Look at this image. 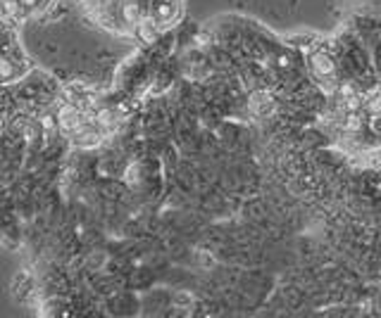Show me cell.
<instances>
[{
  "instance_id": "obj_1",
  "label": "cell",
  "mask_w": 381,
  "mask_h": 318,
  "mask_svg": "<svg viewBox=\"0 0 381 318\" xmlns=\"http://www.w3.org/2000/svg\"><path fill=\"white\" fill-rule=\"evenodd\" d=\"M310 64H312L314 74H319V76H331L334 71H336V62L324 53H317L310 57Z\"/></svg>"
},
{
  "instance_id": "obj_2",
  "label": "cell",
  "mask_w": 381,
  "mask_h": 318,
  "mask_svg": "<svg viewBox=\"0 0 381 318\" xmlns=\"http://www.w3.org/2000/svg\"><path fill=\"white\" fill-rule=\"evenodd\" d=\"M250 107H253V112H258V114H267V112H272L274 109L272 95L267 93V91H258V93H253L250 95Z\"/></svg>"
},
{
  "instance_id": "obj_3",
  "label": "cell",
  "mask_w": 381,
  "mask_h": 318,
  "mask_svg": "<svg viewBox=\"0 0 381 318\" xmlns=\"http://www.w3.org/2000/svg\"><path fill=\"white\" fill-rule=\"evenodd\" d=\"M60 128L62 131H76L79 128V119H76V109L72 105H65L60 109Z\"/></svg>"
},
{
  "instance_id": "obj_4",
  "label": "cell",
  "mask_w": 381,
  "mask_h": 318,
  "mask_svg": "<svg viewBox=\"0 0 381 318\" xmlns=\"http://www.w3.org/2000/svg\"><path fill=\"white\" fill-rule=\"evenodd\" d=\"M343 128L348 133H357L362 128V117L357 114V112H350L348 117H345V124H343Z\"/></svg>"
},
{
  "instance_id": "obj_5",
  "label": "cell",
  "mask_w": 381,
  "mask_h": 318,
  "mask_svg": "<svg viewBox=\"0 0 381 318\" xmlns=\"http://www.w3.org/2000/svg\"><path fill=\"white\" fill-rule=\"evenodd\" d=\"M138 36L141 40H146V43H152L155 40V27H152V22H143V24H138Z\"/></svg>"
},
{
  "instance_id": "obj_6",
  "label": "cell",
  "mask_w": 381,
  "mask_h": 318,
  "mask_svg": "<svg viewBox=\"0 0 381 318\" xmlns=\"http://www.w3.org/2000/svg\"><path fill=\"white\" fill-rule=\"evenodd\" d=\"M362 102H365V100H362V95L353 93L350 97H345V109H348V112H357V109L362 107Z\"/></svg>"
},
{
  "instance_id": "obj_7",
  "label": "cell",
  "mask_w": 381,
  "mask_h": 318,
  "mask_svg": "<svg viewBox=\"0 0 381 318\" xmlns=\"http://www.w3.org/2000/svg\"><path fill=\"white\" fill-rule=\"evenodd\" d=\"M124 19H126V22H138V5L136 2L124 5Z\"/></svg>"
},
{
  "instance_id": "obj_8",
  "label": "cell",
  "mask_w": 381,
  "mask_h": 318,
  "mask_svg": "<svg viewBox=\"0 0 381 318\" xmlns=\"http://www.w3.org/2000/svg\"><path fill=\"white\" fill-rule=\"evenodd\" d=\"M12 74H14L12 62H7V60H0V79H7V76H12Z\"/></svg>"
},
{
  "instance_id": "obj_9",
  "label": "cell",
  "mask_w": 381,
  "mask_h": 318,
  "mask_svg": "<svg viewBox=\"0 0 381 318\" xmlns=\"http://www.w3.org/2000/svg\"><path fill=\"white\" fill-rule=\"evenodd\" d=\"M138 166L136 164H131V166H129V169H126V183H129V186H136V181H138Z\"/></svg>"
},
{
  "instance_id": "obj_10",
  "label": "cell",
  "mask_w": 381,
  "mask_h": 318,
  "mask_svg": "<svg viewBox=\"0 0 381 318\" xmlns=\"http://www.w3.org/2000/svg\"><path fill=\"white\" fill-rule=\"evenodd\" d=\"M369 128L381 135V114H372V119H369Z\"/></svg>"
},
{
  "instance_id": "obj_11",
  "label": "cell",
  "mask_w": 381,
  "mask_h": 318,
  "mask_svg": "<svg viewBox=\"0 0 381 318\" xmlns=\"http://www.w3.org/2000/svg\"><path fill=\"white\" fill-rule=\"evenodd\" d=\"M369 112H372V114H381V95L369 102Z\"/></svg>"
},
{
  "instance_id": "obj_12",
  "label": "cell",
  "mask_w": 381,
  "mask_h": 318,
  "mask_svg": "<svg viewBox=\"0 0 381 318\" xmlns=\"http://www.w3.org/2000/svg\"><path fill=\"white\" fill-rule=\"evenodd\" d=\"M41 126L45 128V131H53V128H55V119L45 114V117H41Z\"/></svg>"
},
{
  "instance_id": "obj_13",
  "label": "cell",
  "mask_w": 381,
  "mask_h": 318,
  "mask_svg": "<svg viewBox=\"0 0 381 318\" xmlns=\"http://www.w3.org/2000/svg\"><path fill=\"white\" fill-rule=\"evenodd\" d=\"M98 121H100L103 126H110V124H112V117H110V112H108V109H103V112L98 114Z\"/></svg>"
},
{
  "instance_id": "obj_14",
  "label": "cell",
  "mask_w": 381,
  "mask_h": 318,
  "mask_svg": "<svg viewBox=\"0 0 381 318\" xmlns=\"http://www.w3.org/2000/svg\"><path fill=\"white\" fill-rule=\"evenodd\" d=\"M157 14H160V17H169V14H172V7H169V5H160V7H157Z\"/></svg>"
},
{
  "instance_id": "obj_15",
  "label": "cell",
  "mask_w": 381,
  "mask_h": 318,
  "mask_svg": "<svg viewBox=\"0 0 381 318\" xmlns=\"http://www.w3.org/2000/svg\"><path fill=\"white\" fill-rule=\"evenodd\" d=\"M24 138H27L29 143H31V140H34V138H36V131H34V128H31V126H24Z\"/></svg>"
},
{
  "instance_id": "obj_16",
  "label": "cell",
  "mask_w": 381,
  "mask_h": 318,
  "mask_svg": "<svg viewBox=\"0 0 381 318\" xmlns=\"http://www.w3.org/2000/svg\"><path fill=\"white\" fill-rule=\"evenodd\" d=\"M341 93L345 95V97H350V95H353L355 91H353V86H343V88H341Z\"/></svg>"
},
{
  "instance_id": "obj_17",
  "label": "cell",
  "mask_w": 381,
  "mask_h": 318,
  "mask_svg": "<svg viewBox=\"0 0 381 318\" xmlns=\"http://www.w3.org/2000/svg\"><path fill=\"white\" fill-rule=\"evenodd\" d=\"M177 302H179V304H184V302L189 304V302H190V297H189V294H179V297H177Z\"/></svg>"
},
{
  "instance_id": "obj_18",
  "label": "cell",
  "mask_w": 381,
  "mask_h": 318,
  "mask_svg": "<svg viewBox=\"0 0 381 318\" xmlns=\"http://www.w3.org/2000/svg\"><path fill=\"white\" fill-rule=\"evenodd\" d=\"M279 64H281V66H288V64H291V60H288L286 55H281V57H279Z\"/></svg>"
},
{
  "instance_id": "obj_19",
  "label": "cell",
  "mask_w": 381,
  "mask_h": 318,
  "mask_svg": "<svg viewBox=\"0 0 381 318\" xmlns=\"http://www.w3.org/2000/svg\"><path fill=\"white\" fill-rule=\"evenodd\" d=\"M22 2H24V5H36L38 0H22Z\"/></svg>"
},
{
  "instance_id": "obj_20",
  "label": "cell",
  "mask_w": 381,
  "mask_h": 318,
  "mask_svg": "<svg viewBox=\"0 0 381 318\" xmlns=\"http://www.w3.org/2000/svg\"><path fill=\"white\" fill-rule=\"evenodd\" d=\"M0 131H2V119H0Z\"/></svg>"
},
{
  "instance_id": "obj_21",
  "label": "cell",
  "mask_w": 381,
  "mask_h": 318,
  "mask_svg": "<svg viewBox=\"0 0 381 318\" xmlns=\"http://www.w3.org/2000/svg\"><path fill=\"white\" fill-rule=\"evenodd\" d=\"M129 2H136V0H129Z\"/></svg>"
},
{
  "instance_id": "obj_22",
  "label": "cell",
  "mask_w": 381,
  "mask_h": 318,
  "mask_svg": "<svg viewBox=\"0 0 381 318\" xmlns=\"http://www.w3.org/2000/svg\"><path fill=\"white\" fill-rule=\"evenodd\" d=\"M43 2H45V0H43Z\"/></svg>"
}]
</instances>
